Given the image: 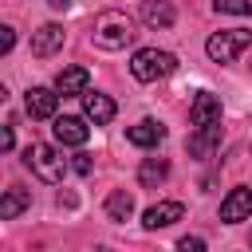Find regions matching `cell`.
<instances>
[{
    "label": "cell",
    "instance_id": "obj_18",
    "mask_svg": "<svg viewBox=\"0 0 252 252\" xmlns=\"http://www.w3.org/2000/svg\"><path fill=\"white\" fill-rule=\"evenodd\" d=\"M106 217H110V220H118V224H122V220H130V217H134V197H130L126 189H114V193L106 197Z\"/></svg>",
    "mask_w": 252,
    "mask_h": 252
},
{
    "label": "cell",
    "instance_id": "obj_6",
    "mask_svg": "<svg viewBox=\"0 0 252 252\" xmlns=\"http://www.w3.org/2000/svg\"><path fill=\"white\" fill-rule=\"evenodd\" d=\"M51 134H55L59 146H83V142L91 138V126H87L83 118H75V114H59L55 126H51Z\"/></svg>",
    "mask_w": 252,
    "mask_h": 252
},
{
    "label": "cell",
    "instance_id": "obj_14",
    "mask_svg": "<svg viewBox=\"0 0 252 252\" xmlns=\"http://www.w3.org/2000/svg\"><path fill=\"white\" fill-rule=\"evenodd\" d=\"M142 20L150 28H173V20H177L173 0H142Z\"/></svg>",
    "mask_w": 252,
    "mask_h": 252
},
{
    "label": "cell",
    "instance_id": "obj_1",
    "mask_svg": "<svg viewBox=\"0 0 252 252\" xmlns=\"http://www.w3.org/2000/svg\"><path fill=\"white\" fill-rule=\"evenodd\" d=\"M134 20L126 16V12H114V8H106V12H98L94 16V28H91V43L94 47H102V51H118V47H126V43H134Z\"/></svg>",
    "mask_w": 252,
    "mask_h": 252
},
{
    "label": "cell",
    "instance_id": "obj_5",
    "mask_svg": "<svg viewBox=\"0 0 252 252\" xmlns=\"http://www.w3.org/2000/svg\"><path fill=\"white\" fill-rule=\"evenodd\" d=\"M24 110H28V118H35V122L55 118V110H59V91H47V87H28V94H24Z\"/></svg>",
    "mask_w": 252,
    "mask_h": 252
},
{
    "label": "cell",
    "instance_id": "obj_11",
    "mask_svg": "<svg viewBox=\"0 0 252 252\" xmlns=\"http://www.w3.org/2000/svg\"><path fill=\"white\" fill-rule=\"evenodd\" d=\"M63 39H67V35H63L59 24H43V28L32 35V55H35V59H47V55H55V51L63 47Z\"/></svg>",
    "mask_w": 252,
    "mask_h": 252
},
{
    "label": "cell",
    "instance_id": "obj_24",
    "mask_svg": "<svg viewBox=\"0 0 252 252\" xmlns=\"http://www.w3.org/2000/svg\"><path fill=\"white\" fill-rule=\"evenodd\" d=\"M47 4H51V8H55V12H63V8H67V4H71V0H47Z\"/></svg>",
    "mask_w": 252,
    "mask_h": 252
},
{
    "label": "cell",
    "instance_id": "obj_19",
    "mask_svg": "<svg viewBox=\"0 0 252 252\" xmlns=\"http://www.w3.org/2000/svg\"><path fill=\"white\" fill-rule=\"evenodd\" d=\"M217 12H228V16H252V0H217Z\"/></svg>",
    "mask_w": 252,
    "mask_h": 252
},
{
    "label": "cell",
    "instance_id": "obj_12",
    "mask_svg": "<svg viewBox=\"0 0 252 252\" xmlns=\"http://www.w3.org/2000/svg\"><path fill=\"white\" fill-rule=\"evenodd\" d=\"M87 83H91V75H87V67H63L59 75H55V91L67 98V94H87Z\"/></svg>",
    "mask_w": 252,
    "mask_h": 252
},
{
    "label": "cell",
    "instance_id": "obj_17",
    "mask_svg": "<svg viewBox=\"0 0 252 252\" xmlns=\"http://www.w3.org/2000/svg\"><path fill=\"white\" fill-rule=\"evenodd\" d=\"M165 177H169V161H165V158H146V161H142V169H138V181H142L146 189L161 185Z\"/></svg>",
    "mask_w": 252,
    "mask_h": 252
},
{
    "label": "cell",
    "instance_id": "obj_9",
    "mask_svg": "<svg viewBox=\"0 0 252 252\" xmlns=\"http://www.w3.org/2000/svg\"><path fill=\"white\" fill-rule=\"evenodd\" d=\"M189 122H193V126H217V122H220V98L209 94V91H201V94L189 102Z\"/></svg>",
    "mask_w": 252,
    "mask_h": 252
},
{
    "label": "cell",
    "instance_id": "obj_13",
    "mask_svg": "<svg viewBox=\"0 0 252 252\" xmlns=\"http://www.w3.org/2000/svg\"><path fill=\"white\" fill-rule=\"evenodd\" d=\"M165 138V126L161 122H154V118H142V122H134L130 130H126V142H134V146H158Z\"/></svg>",
    "mask_w": 252,
    "mask_h": 252
},
{
    "label": "cell",
    "instance_id": "obj_3",
    "mask_svg": "<svg viewBox=\"0 0 252 252\" xmlns=\"http://www.w3.org/2000/svg\"><path fill=\"white\" fill-rule=\"evenodd\" d=\"M24 165H28L39 181H47V185L63 181V158H59L47 142H32V146L24 150Z\"/></svg>",
    "mask_w": 252,
    "mask_h": 252
},
{
    "label": "cell",
    "instance_id": "obj_2",
    "mask_svg": "<svg viewBox=\"0 0 252 252\" xmlns=\"http://www.w3.org/2000/svg\"><path fill=\"white\" fill-rule=\"evenodd\" d=\"M173 71H177L173 51L142 47V51H134V59H130V75H134L138 83H154V79H165V75H173Z\"/></svg>",
    "mask_w": 252,
    "mask_h": 252
},
{
    "label": "cell",
    "instance_id": "obj_16",
    "mask_svg": "<svg viewBox=\"0 0 252 252\" xmlns=\"http://www.w3.org/2000/svg\"><path fill=\"white\" fill-rule=\"evenodd\" d=\"M28 205H32V193L20 189V185H12V189L4 193V201H0V220H16Z\"/></svg>",
    "mask_w": 252,
    "mask_h": 252
},
{
    "label": "cell",
    "instance_id": "obj_8",
    "mask_svg": "<svg viewBox=\"0 0 252 252\" xmlns=\"http://www.w3.org/2000/svg\"><path fill=\"white\" fill-rule=\"evenodd\" d=\"M217 146H220V122H217V126H193V134H189V142H185L189 158H197V161H205Z\"/></svg>",
    "mask_w": 252,
    "mask_h": 252
},
{
    "label": "cell",
    "instance_id": "obj_23",
    "mask_svg": "<svg viewBox=\"0 0 252 252\" xmlns=\"http://www.w3.org/2000/svg\"><path fill=\"white\" fill-rule=\"evenodd\" d=\"M0 146H4V150H12V126H4V134H0Z\"/></svg>",
    "mask_w": 252,
    "mask_h": 252
},
{
    "label": "cell",
    "instance_id": "obj_20",
    "mask_svg": "<svg viewBox=\"0 0 252 252\" xmlns=\"http://www.w3.org/2000/svg\"><path fill=\"white\" fill-rule=\"evenodd\" d=\"M71 165H75V173H83V177H87V173L94 169V161H91V154H75V158H71Z\"/></svg>",
    "mask_w": 252,
    "mask_h": 252
},
{
    "label": "cell",
    "instance_id": "obj_7",
    "mask_svg": "<svg viewBox=\"0 0 252 252\" xmlns=\"http://www.w3.org/2000/svg\"><path fill=\"white\" fill-rule=\"evenodd\" d=\"M248 213H252V189H248V185L228 189V197L220 201V220H224V224H236V220H244Z\"/></svg>",
    "mask_w": 252,
    "mask_h": 252
},
{
    "label": "cell",
    "instance_id": "obj_4",
    "mask_svg": "<svg viewBox=\"0 0 252 252\" xmlns=\"http://www.w3.org/2000/svg\"><path fill=\"white\" fill-rule=\"evenodd\" d=\"M248 43H252V32L248 28H228V32H213L209 43H205V51H209L213 63H232Z\"/></svg>",
    "mask_w": 252,
    "mask_h": 252
},
{
    "label": "cell",
    "instance_id": "obj_15",
    "mask_svg": "<svg viewBox=\"0 0 252 252\" xmlns=\"http://www.w3.org/2000/svg\"><path fill=\"white\" fill-rule=\"evenodd\" d=\"M83 114H87L94 126H106V122L114 118V102H110L106 94H98V91H94V94L87 91V94H83Z\"/></svg>",
    "mask_w": 252,
    "mask_h": 252
},
{
    "label": "cell",
    "instance_id": "obj_22",
    "mask_svg": "<svg viewBox=\"0 0 252 252\" xmlns=\"http://www.w3.org/2000/svg\"><path fill=\"white\" fill-rule=\"evenodd\" d=\"M12 43H16V32H12V28H0V51H4V55L12 51Z\"/></svg>",
    "mask_w": 252,
    "mask_h": 252
},
{
    "label": "cell",
    "instance_id": "obj_21",
    "mask_svg": "<svg viewBox=\"0 0 252 252\" xmlns=\"http://www.w3.org/2000/svg\"><path fill=\"white\" fill-rule=\"evenodd\" d=\"M177 248H181V252H201V248H205V240H201V236H181V244H177Z\"/></svg>",
    "mask_w": 252,
    "mask_h": 252
},
{
    "label": "cell",
    "instance_id": "obj_10",
    "mask_svg": "<svg viewBox=\"0 0 252 252\" xmlns=\"http://www.w3.org/2000/svg\"><path fill=\"white\" fill-rule=\"evenodd\" d=\"M181 217H185V205H181V201H161V205H150V209H146L142 224H146L150 232H158V228H169V224L181 220Z\"/></svg>",
    "mask_w": 252,
    "mask_h": 252
}]
</instances>
